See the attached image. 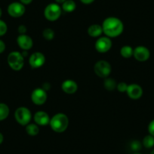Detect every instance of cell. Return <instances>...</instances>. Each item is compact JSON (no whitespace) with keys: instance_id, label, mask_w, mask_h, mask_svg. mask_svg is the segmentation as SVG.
I'll return each instance as SVG.
<instances>
[{"instance_id":"24","label":"cell","mask_w":154,"mask_h":154,"mask_svg":"<svg viewBox=\"0 0 154 154\" xmlns=\"http://www.w3.org/2000/svg\"><path fill=\"white\" fill-rule=\"evenodd\" d=\"M142 147V143L138 140H133L131 143V148L134 152H139Z\"/></svg>"},{"instance_id":"37","label":"cell","mask_w":154,"mask_h":154,"mask_svg":"<svg viewBox=\"0 0 154 154\" xmlns=\"http://www.w3.org/2000/svg\"><path fill=\"white\" fill-rule=\"evenodd\" d=\"M150 154H154V149H152V151H151Z\"/></svg>"},{"instance_id":"27","label":"cell","mask_w":154,"mask_h":154,"mask_svg":"<svg viewBox=\"0 0 154 154\" xmlns=\"http://www.w3.org/2000/svg\"><path fill=\"white\" fill-rule=\"evenodd\" d=\"M148 131L149 134L154 137V119H152L148 125Z\"/></svg>"},{"instance_id":"26","label":"cell","mask_w":154,"mask_h":154,"mask_svg":"<svg viewBox=\"0 0 154 154\" xmlns=\"http://www.w3.org/2000/svg\"><path fill=\"white\" fill-rule=\"evenodd\" d=\"M128 85L125 82H121L119 83H117V86H116V89L120 92H126L127 88H128Z\"/></svg>"},{"instance_id":"14","label":"cell","mask_w":154,"mask_h":154,"mask_svg":"<svg viewBox=\"0 0 154 154\" xmlns=\"http://www.w3.org/2000/svg\"><path fill=\"white\" fill-rule=\"evenodd\" d=\"M35 123L41 126H45L50 123V117L48 114L45 111H38L33 116Z\"/></svg>"},{"instance_id":"3","label":"cell","mask_w":154,"mask_h":154,"mask_svg":"<svg viewBox=\"0 0 154 154\" xmlns=\"http://www.w3.org/2000/svg\"><path fill=\"white\" fill-rule=\"evenodd\" d=\"M7 61L11 69L15 71H19L24 65V57L21 53L18 51H11L8 54Z\"/></svg>"},{"instance_id":"4","label":"cell","mask_w":154,"mask_h":154,"mask_svg":"<svg viewBox=\"0 0 154 154\" xmlns=\"http://www.w3.org/2000/svg\"><path fill=\"white\" fill-rule=\"evenodd\" d=\"M15 120L21 125H26L32 119L30 110L26 106H20L14 112Z\"/></svg>"},{"instance_id":"13","label":"cell","mask_w":154,"mask_h":154,"mask_svg":"<svg viewBox=\"0 0 154 154\" xmlns=\"http://www.w3.org/2000/svg\"><path fill=\"white\" fill-rule=\"evenodd\" d=\"M126 93L131 99L137 100V99L140 98L143 95V88H141L140 85L133 83L128 85Z\"/></svg>"},{"instance_id":"10","label":"cell","mask_w":154,"mask_h":154,"mask_svg":"<svg viewBox=\"0 0 154 154\" xmlns=\"http://www.w3.org/2000/svg\"><path fill=\"white\" fill-rule=\"evenodd\" d=\"M133 56L137 61L144 62L146 61L150 57V51L146 47L139 45L134 49Z\"/></svg>"},{"instance_id":"8","label":"cell","mask_w":154,"mask_h":154,"mask_svg":"<svg viewBox=\"0 0 154 154\" xmlns=\"http://www.w3.org/2000/svg\"><path fill=\"white\" fill-rule=\"evenodd\" d=\"M26 8L23 4L21 2H14L10 4L8 6V13L11 17L17 18L24 14Z\"/></svg>"},{"instance_id":"29","label":"cell","mask_w":154,"mask_h":154,"mask_svg":"<svg viewBox=\"0 0 154 154\" xmlns=\"http://www.w3.org/2000/svg\"><path fill=\"white\" fill-rule=\"evenodd\" d=\"M5 50V42H4L2 40H1V39H0V54L3 53Z\"/></svg>"},{"instance_id":"5","label":"cell","mask_w":154,"mask_h":154,"mask_svg":"<svg viewBox=\"0 0 154 154\" xmlns=\"http://www.w3.org/2000/svg\"><path fill=\"white\" fill-rule=\"evenodd\" d=\"M62 8L57 3H51L45 7L44 16L49 21H55L61 15Z\"/></svg>"},{"instance_id":"19","label":"cell","mask_w":154,"mask_h":154,"mask_svg":"<svg viewBox=\"0 0 154 154\" xmlns=\"http://www.w3.org/2000/svg\"><path fill=\"white\" fill-rule=\"evenodd\" d=\"M134 49L130 45H124L121 48L120 54L124 58H130L133 56Z\"/></svg>"},{"instance_id":"35","label":"cell","mask_w":154,"mask_h":154,"mask_svg":"<svg viewBox=\"0 0 154 154\" xmlns=\"http://www.w3.org/2000/svg\"><path fill=\"white\" fill-rule=\"evenodd\" d=\"M2 8H0V17H2Z\"/></svg>"},{"instance_id":"36","label":"cell","mask_w":154,"mask_h":154,"mask_svg":"<svg viewBox=\"0 0 154 154\" xmlns=\"http://www.w3.org/2000/svg\"><path fill=\"white\" fill-rule=\"evenodd\" d=\"M133 154H141V153H140V152H134Z\"/></svg>"},{"instance_id":"22","label":"cell","mask_w":154,"mask_h":154,"mask_svg":"<svg viewBox=\"0 0 154 154\" xmlns=\"http://www.w3.org/2000/svg\"><path fill=\"white\" fill-rule=\"evenodd\" d=\"M117 83L116 82L115 79L112 78H106L104 81V87L107 91H113L115 88H116Z\"/></svg>"},{"instance_id":"31","label":"cell","mask_w":154,"mask_h":154,"mask_svg":"<svg viewBox=\"0 0 154 154\" xmlns=\"http://www.w3.org/2000/svg\"><path fill=\"white\" fill-rule=\"evenodd\" d=\"M20 1L23 5H29L32 2V0H20Z\"/></svg>"},{"instance_id":"20","label":"cell","mask_w":154,"mask_h":154,"mask_svg":"<svg viewBox=\"0 0 154 154\" xmlns=\"http://www.w3.org/2000/svg\"><path fill=\"white\" fill-rule=\"evenodd\" d=\"M26 131L29 135L35 136L39 132V128L36 124H28L26 125Z\"/></svg>"},{"instance_id":"34","label":"cell","mask_w":154,"mask_h":154,"mask_svg":"<svg viewBox=\"0 0 154 154\" xmlns=\"http://www.w3.org/2000/svg\"><path fill=\"white\" fill-rule=\"evenodd\" d=\"M55 1H56V2H57V3L63 4V2H64L65 1H66V0H55Z\"/></svg>"},{"instance_id":"28","label":"cell","mask_w":154,"mask_h":154,"mask_svg":"<svg viewBox=\"0 0 154 154\" xmlns=\"http://www.w3.org/2000/svg\"><path fill=\"white\" fill-rule=\"evenodd\" d=\"M26 27L24 25H20L18 26V32L20 34H26Z\"/></svg>"},{"instance_id":"16","label":"cell","mask_w":154,"mask_h":154,"mask_svg":"<svg viewBox=\"0 0 154 154\" xmlns=\"http://www.w3.org/2000/svg\"><path fill=\"white\" fill-rule=\"evenodd\" d=\"M103 33V29L101 25L92 24L88 28V34L93 38L100 37Z\"/></svg>"},{"instance_id":"23","label":"cell","mask_w":154,"mask_h":154,"mask_svg":"<svg viewBox=\"0 0 154 154\" xmlns=\"http://www.w3.org/2000/svg\"><path fill=\"white\" fill-rule=\"evenodd\" d=\"M42 35L46 40L51 41L54 37V31L51 28H45L42 32Z\"/></svg>"},{"instance_id":"12","label":"cell","mask_w":154,"mask_h":154,"mask_svg":"<svg viewBox=\"0 0 154 154\" xmlns=\"http://www.w3.org/2000/svg\"><path fill=\"white\" fill-rule=\"evenodd\" d=\"M17 43L21 49L23 51H27L32 48L33 41L29 35L26 34H20L17 38Z\"/></svg>"},{"instance_id":"15","label":"cell","mask_w":154,"mask_h":154,"mask_svg":"<svg viewBox=\"0 0 154 154\" xmlns=\"http://www.w3.org/2000/svg\"><path fill=\"white\" fill-rule=\"evenodd\" d=\"M61 88L63 92L68 94H74L78 90V85L76 82L72 79H66L63 81L61 85Z\"/></svg>"},{"instance_id":"6","label":"cell","mask_w":154,"mask_h":154,"mask_svg":"<svg viewBox=\"0 0 154 154\" xmlns=\"http://www.w3.org/2000/svg\"><path fill=\"white\" fill-rule=\"evenodd\" d=\"M112 67L109 62L106 60H99L94 64V71L96 75L100 78H107L110 74Z\"/></svg>"},{"instance_id":"30","label":"cell","mask_w":154,"mask_h":154,"mask_svg":"<svg viewBox=\"0 0 154 154\" xmlns=\"http://www.w3.org/2000/svg\"><path fill=\"white\" fill-rule=\"evenodd\" d=\"M81 2H82L83 4H85V5H89V4L92 3L94 0H80Z\"/></svg>"},{"instance_id":"9","label":"cell","mask_w":154,"mask_h":154,"mask_svg":"<svg viewBox=\"0 0 154 154\" xmlns=\"http://www.w3.org/2000/svg\"><path fill=\"white\" fill-rule=\"evenodd\" d=\"M112 45L110 38L107 36H101L96 41L94 47L99 53H106L109 51Z\"/></svg>"},{"instance_id":"32","label":"cell","mask_w":154,"mask_h":154,"mask_svg":"<svg viewBox=\"0 0 154 154\" xmlns=\"http://www.w3.org/2000/svg\"><path fill=\"white\" fill-rule=\"evenodd\" d=\"M50 87L51 86H50L49 83H48V82H45L43 85V86H42V88H43L44 90H45V91H47V90H49Z\"/></svg>"},{"instance_id":"25","label":"cell","mask_w":154,"mask_h":154,"mask_svg":"<svg viewBox=\"0 0 154 154\" xmlns=\"http://www.w3.org/2000/svg\"><path fill=\"white\" fill-rule=\"evenodd\" d=\"M7 30H8V26L6 23L0 19V36L5 35L7 32Z\"/></svg>"},{"instance_id":"2","label":"cell","mask_w":154,"mask_h":154,"mask_svg":"<svg viewBox=\"0 0 154 154\" xmlns=\"http://www.w3.org/2000/svg\"><path fill=\"white\" fill-rule=\"evenodd\" d=\"M50 126L51 129L57 133H62L65 131L69 125V119L67 116L64 113L59 112L55 114L50 119Z\"/></svg>"},{"instance_id":"21","label":"cell","mask_w":154,"mask_h":154,"mask_svg":"<svg viewBox=\"0 0 154 154\" xmlns=\"http://www.w3.org/2000/svg\"><path fill=\"white\" fill-rule=\"evenodd\" d=\"M142 144L144 147L147 148V149H150L152 146H154V137L151 134H148L146 135L143 139L142 141Z\"/></svg>"},{"instance_id":"17","label":"cell","mask_w":154,"mask_h":154,"mask_svg":"<svg viewBox=\"0 0 154 154\" xmlns=\"http://www.w3.org/2000/svg\"><path fill=\"white\" fill-rule=\"evenodd\" d=\"M62 9L67 13L72 12L76 8V4L73 0H66L62 4Z\"/></svg>"},{"instance_id":"33","label":"cell","mask_w":154,"mask_h":154,"mask_svg":"<svg viewBox=\"0 0 154 154\" xmlns=\"http://www.w3.org/2000/svg\"><path fill=\"white\" fill-rule=\"evenodd\" d=\"M4 140V137H3V134L2 133L0 132V144H2V142Z\"/></svg>"},{"instance_id":"18","label":"cell","mask_w":154,"mask_h":154,"mask_svg":"<svg viewBox=\"0 0 154 154\" xmlns=\"http://www.w3.org/2000/svg\"><path fill=\"white\" fill-rule=\"evenodd\" d=\"M10 109L7 104L0 103V121H3L8 118L9 115Z\"/></svg>"},{"instance_id":"11","label":"cell","mask_w":154,"mask_h":154,"mask_svg":"<svg viewBox=\"0 0 154 154\" xmlns=\"http://www.w3.org/2000/svg\"><path fill=\"white\" fill-rule=\"evenodd\" d=\"M45 63V57L42 52L36 51L32 53L29 58V63L30 66L34 69H37L44 65Z\"/></svg>"},{"instance_id":"7","label":"cell","mask_w":154,"mask_h":154,"mask_svg":"<svg viewBox=\"0 0 154 154\" xmlns=\"http://www.w3.org/2000/svg\"><path fill=\"white\" fill-rule=\"evenodd\" d=\"M48 94L42 88H37L32 91L31 94V100L35 105H42L46 102Z\"/></svg>"},{"instance_id":"1","label":"cell","mask_w":154,"mask_h":154,"mask_svg":"<svg viewBox=\"0 0 154 154\" xmlns=\"http://www.w3.org/2000/svg\"><path fill=\"white\" fill-rule=\"evenodd\" d=\"M103 33L109 38H116L122 33L124 24L120 19L116 17H109L103 20L102 23Z\"/></svg>"}]
</instances>
